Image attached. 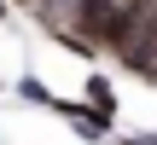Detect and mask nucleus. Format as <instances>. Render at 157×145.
I'll return each mask as SVG.
<instances>
[{"label": "nucleus", "mask_w": 157, "mask_h": 145, "mask_svg": "<svg viewBox=\"0 0 157 145\" xmlns=\"http://www.w3.org/2000/svg\"><path fill=\"white\" fill-rule=\"evenodd\" d=\"M47 110H52V116H64L87 145H105V139H111V116H99V110H93V105H82V99H52Z\"/></svg>", "instance_id": "obj_1"}, {"label": "nucleus", "mask_w": 157, "mask_h": 145, "mask_svg": "<svg viewBox=\"0 0 157 145\" xmlns=\"http://www.w3.org/2000/svg\"><path fill=\"white\" fill-rule=\"evenodd\" d=\"M82 105H93L99 116L117 122V87H111V76H87V99H82Z\"/></svg>", "instance_id": "obj_2"}, {"label": "nucleus", "mask_w": 157, "mask_h": 145, "mask_svg": "<svg viewBox=\"0 0 157 145\" xmlns=\"http://www.w3.org/2000/svg\"><path fill=\"white\" fill-rule=\"evenodd\" d=\"M12 93H17V99H29V105H52V93H47V81H41V76H17V81H12Z\"/></svg>", "instance_id": "obj_3"}, {"label": "nucleus", "mask_w": 157, "mask_h": 145, "mask_svg": "<svg viewBox=\"0 0 157 145\" xmlns=\"http://www.w3.org/2000/svg\"><path fill=\"white\" fill-rule=\"evenodd\" d=\"M134 139H140V145H157V134H134Z\"/></svg>", "instance_id": "obj_4"}, {"label": "nucleus", "mask_w": 157, "mask_h": 145, "mask_svg": "<svg viewBox=\"0 0 157 145\" xmlns=\"http://www.w3.org/2000/svg\"><path fill=\"white\" fill-rule=\"evenodd\" d=\"M117 145H140V139H134V134H128V139H117Z\"/></svg>", "instance_id": "obj_5"}, {"label": "nucleus", "mask_w": 157, "mask_h": 145, "mask_svg": "<svg viewBox=\"0 0 157 145\" xmlns=\"http://www.w3.org/2000/svg\"><path fill=\"white\" fill-rule=\"evenodd\" d=\"M12 6H35V0H12Z\"/></svg>", "instance_id": "obj_6"}, {"label": "nucleus", "mask_w": 157, "mask_h": 145, "mask_svg": "<svg viewBox=\"0 0 157 145\" xmlns=\"http://www.w3.org/2000/svg\"><path fill=\"white\" fill-rule=\"evenodd\" d=\"M0 17H6V0H0Z\"/></svg>", "instance_id": "obj_7"}]
</instances>
